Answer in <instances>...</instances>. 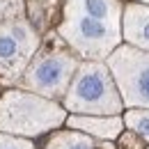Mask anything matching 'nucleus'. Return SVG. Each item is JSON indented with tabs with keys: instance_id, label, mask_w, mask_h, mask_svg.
<instances>
[{
	"instance_id": "39448f33",
	"label": "nucleus",
	"mask_w": 149,
	"mask_h": 149,
	"mask_svg": "<svg viewBox=\"0 0 149 149\" xmlns=\"http://www.w3.org/2000/svg\"><path fill=\"white\" fill-rule=\"evenodd\" d=\"M76 69H78V60L67 51L39 53L23 71V87L46 99L64 96Z\"/></svg>"
},
{
	"instance_id": "6e6552de",
	"label": "nucleus",
	"mask_w": 149,
	"mask_h": 149,
	"mask_svg": "<svg viewBox=\"0 0 149 149\" xmlns=\"http://www.w3.org/2000/svg\"><path fill=\"white\" fill-rule=\"evenodd\" d=\"M67 124L76 131H83L87 135L101 138V140H112L122 133V119L119 117H103V115H74L67 119Z\"/></svg>"
},
{
	"instance_id": "9d476101",
	"label": "nucleus",
	"mask_w": 149,
	"mask_h": 149,
	"mask_svg": "<svg viewBox=\"0 0 149 149\" xmlns=\"http://www.w3.org/2000/svg\"><path fill=\"white\" fill-rule=\"evenodd\" d=\"M124 124L129 126L133 133H138L140 138H145L149 142V110L140 108V110H129L124 115Z\"/></svg>"
},
{
	"instance_id": "7ed1b4c3",
	"label": "nucleus",
	"mask_w": 149,
	"mask_h": 149,
	"mask_svg": "<svg viewBox=\"0 0 149 149\" xmlns=\"http://www.w3.org/2000/svg\"><path fill=\"white\" fill-rule=\"evenodd\" d=\"M122 106L124 101L108 64L94 60H85L83 64H78L64 94V110H71L74 115L110 117L122 110Z\"/></svg>"
},
{
	"instance_id": "f8f14e48",
	"label": "nucleus",
	"mask_w": 149,
	"mask_h": 149,
	"mask_svg": "<svg viewBox=\"0 0 149 149\" xmlns=\"http://www.w3.org/2000/svg\"><path fill=\"white\" fill-rule=\"evenodd\" d=\"M0 149H35L30 140L19 138V135H9L0 131Z\"/></svg>"
},
{
	"instance_id": "1a4fd4ad",
	"label": "nucleus",
	"mask_w": 149,
	"mask_h": 149,
	"mask_svg": "<svg viewBox=\"0 0 149 149\" xmlns=\"http://www.w3.org/2000/svg\"><path fill=\"white\" fill-rule=\"evenodd\" d=\"M110 147L112 145H96L83 131H60L46 145V149H110Z\"/></svg>"
},
{
	"instance_id": "423d86ee",
	"label": "nucleus",
	"mask_w": 149,
	"mask_h": 149,
	"mask_svg": "<svg viewBox=\"0 0 149 149\" xmlns=\"http://www.w3.org/2000/svg\"><path fill=\"white\" fill-rule=\"evenodd\" d=\"M39 48V35L23 19L0 25V78L16 80L28 69Z\"/></svg>"
},
{
	"instance_id": "f03ea898",
	"label": "nucleus",
	"mask_w": 149,
	"mask_h": 149,
	"mask_svg": "<svg viewBox=\"0 0 149 149\" xmlns=\"http://www.w3.org/2000/svg\"><path fill=\"white\" fill-rule=\"evenodd\" d=\"M67 119L64 106L35 92L9 90L0 96V131L19 138H35L62 126Z\"/></svg>"
},
{
	"instance_id": "9b49d317",
	"label": "nucleus",
	"mask_w": 149,
	"mask_h": 149,
	"mask_svg": "<svg viewBox=\"0 0 149 149\" xmlns=\"http://www.w3.org/2000/svg\"><path fill=\"white\" fill-rule=\"evenodd\" d=\"M23 0H0V25L23 16Z\"/></svg>"
},
{
	"instance_id": "0eeeda50",
	"label": "nucleus",
	"mask_w": 149,
	"mask_h": 149,
	"mask_svg": "<svg viewBox=\"0 0 149 149\" xmlns=\"http://www.w3.org/2000/svg\"><path fill=\"white\" fill-rule=\"evenodd\" d=\"M122 35L129 41V46L149 53V7L147 5L131 2L124 7Z\"/></svg>"
},
{
	"instance_id": "ddd939ff",
	"label": "nucleus",
	"mask_w": 149,
	"mask_h": 149,
	"mask_svg": "<svg viewBox=\"0 0 149 149\" xmlns=\"http://www.w3.org/2000/svg\"><path fill=\"white\" fill-rule=\"evenodd\" d=\"M140 2H147V5H149V0H140Z\"/></svg>"
},
{
	"instance_id": "20e7f679",
	"label": "nucleus",
	"mask_w": 149,
	"mask_h": 149,
	"mask_svg": "<svg viewBox=\"0 0 149 149\" xmlns=\"http://www.w3.org/2000/svg\"><path fill=\"white\" fill-rule=\"evenodd\" d=\"M106 60L124 106L149 110V53L133 46H117Z\"/></svg>"
},
{
	"instance_id": "f257e3e1",
	"label": "nucleus",
	"mask_w": 149,
	"mask_h": 149,
	"mask_svg": "<svg viewBox=\"0 0 149 149\" xmlns=\"http://www.w3.org/2000/svg\"><path fill=\"white\" fill-rule=\"evenodd\" d=\"M57 32L80 57L103 62L122 41V2L64 0Z\"/></svg>"
}]
</instances>
